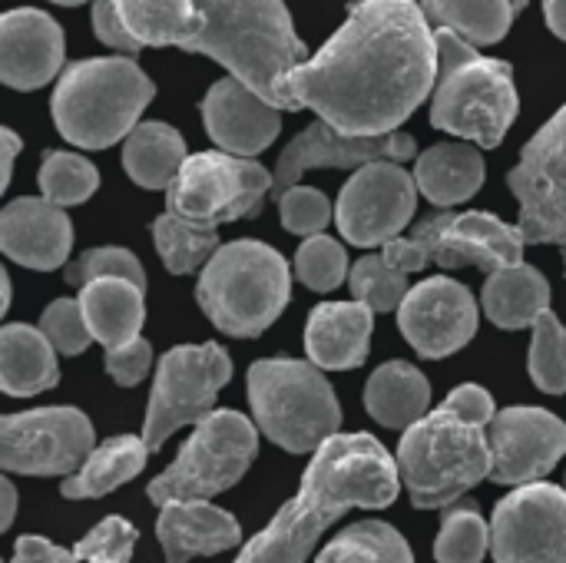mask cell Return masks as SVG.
<instances>
[{
	"mask_svg": "<svg viewBox=\"0 0 566 563\" xmlns=\"http://www.w3.org/2000/svg\"><path fill=\"white\" fill-rule=\"evenodd\" d=\"M438 83V37L415 0H358L332 40L279 83L282 110H315L348 136H385Z\"/></svg>",
	"mask_w": 566,
	"mask_h": 563,
	"instance_id": "1",
	"label": "cell"
},
{
	"mask_svg": "<svg viewBox=\"0 0 566 563\" xmlns=\"http://www.w3.org/2000/svg\"><path fill=\"white\" fill-rule=\"evenodd\" d=\"M398 461L371 435L328 438L305 468L298 494L259 531L235 563H305L318 538L352 508H388L398 498Z\"/></svg>",
	"mask_w": 566,
	"mask_h": 563,
	"instance_id": "2",
	"label": "cell"
},
{
	"mask_svg": "<svg viewBox=\"0 0 566 563\" xmlns=\"http://www.w3.org/2000/svg\"><path fill=\"white\" fill-rule=\"evenodd\" d=\"M182 50L212 56L275 106L279 83L312 60L282 0H196V30Z\"/></svg>",
	"mask_w": 566,
	"mask_h": 563,
	"instance_id": "3",
	"label": "cell"
},
{
	"mask_svg": "<svg viewBox=\"0 0 566 563\" xmlns=\"http://www.w3.org/2000/svg\"><path fill=\"white\" fill-rule=\"evenodd\" d=\"M438 37V83L431 100V123L441 133L461 136L481 149L501 146L517 119V86L507 60L478 53L451 30Z\"/></svg>",
	"mask_w": 566,
	"mask_h": 563,
	"instance_id": "4",
	"label": "cell"
},
{
	"mask_svg": "<svg viewBox=\"0 0 566 563\" xmlns=\"http://www.w3.org/2000/svg\"><path fill=\"white\" fill-rule=\"evenodd\" d=\"M153 80L129 56L76 60L60 73L50 100L60 136L80 149H106L126 139L153 103Z\"/></svg>",
	"mask_w": 566,
	"mask_h": 563,
	"instance_id": "5",
	"label": "cell"
},
{
	"mask_svg": "<svg viewBox=\"0 0 566 563\" xmlns=\"http://www.w3.org/2000/svg\"><path fill=\"white\" fill-rule=\"evenodd\" d=\"M289 295L292 269L285 256L259 239L219 246L196 285L206 319L232 338L262 335L282 315Z\"/></svg>",
	"mask_w": 566,
	"mask_h": 563,
	"instance_id": "6",
	"label": "cell"
},
{
	"mask_svg": "<svg viewBox=\"0 0 566 563\" xmlns=\"http://www.w3.org/2000/svg\"><path fill=\"white\" fill-rule=\"evenodd\" d=\"M398 475L418 511H438L491 478L488 428L458 418L451 408L428 411L398 445Z\"/></svg>",
	"mask_w": 566,
	"mask_h": 563,
	"instance_id": "7",
	"label": "cell"
},
{
	"mask_svg": "<svg viewBox=\"0 0 566 563\" xmlns=\"http://www.w3.org/2000/svg\"><path fill=\"white\" fill-rule=\"evenodd\" d=\"M249 405L259 431L292 455H315L342 428L338 398L315 362H255L249 368Z\"/></svg>",
	"mask_w": 566,
	"mask_h": 563,
	"instance_id": "8",
	"label": "cell"
},
{
	"mask_svg": "<svg viewBox=\"0 0 566 563\" xmlns=\"http://www.w3.org/2000/svg\"><path fill=\"white\" fill-rule=\"evenodd\" d=\"M259 455V431L239 411H212L179 448L176 461L146 488L156 508L169 501H209L245 478Z\"/></svg>",
	"mask_w": 566,
	"mask_h": 563,
	"instance_id": "9",
	"label": "cell"
},
{
	"mask_svg": "<svg viewBox=\"0 0 566 563\" xmlns=\"http://www.w3.org/2000/svg\"><path fill=\"white\" fill-rule=\"evenodd\" d=\"M269 189H275V176L265 166L216 149L192 153L166 192L169 212L219 229L222 222L259 216Z\"/></svg>",
	"mask_w": 566,
	"mask_h": 563,
	"instance_id": "10",
	"label": "cell"
},
{
	"mask_svg": "<svg viewBox=\"0 0 566 563\" xmlns=\"http://www.w3.org/2000/svg\"><path fill=\"white\" fill-rule=\"evenodd\" d=\"M232 362L222 345H179L159 358L153 382L143 438L149 451H159L182 425H199L216 411V395L229 385Z\"/></svg>",
	"mask_w": 566,
	"mask_h": 563,
	"instance_id": "11",
	"label": "cell"
},
{
	"mask_svg": "<svg viewBox=\"0 0 566 563\" xmlns=\"http://www.w3.org/2000/svg\"><path fill=\"white\" fill-rule=\"evenodd\" d=\"M93 425L80 408H33L0 421V468L7 475H76L93 455Z\"/></svg>",
	"mask_w": 566,
	"mask_h": 563,
	"instance_id": "12",
	"label": "cell"
},
{
	"mask_svg": "<svg viewBox=\"0 0 566 563\" xmlns=\"http://www.w3.org/2000/svg\"><path fill=\"white\" fill-rule=\"evenodd\" d=\"M521 202L517 229L531 246L566 242V106L524 146L521 163L507 176Z\"/></svg>",
	"mask_w": 566,
	"mask_h": 563,
	"instance_id": "13",
	"label": "cell"
},
{
	"mask_svg": "<svg viewBox=\"0 0 566 563\" xmlns=\"http://www.w3.org/2000/svg\"><path fill=\"white\" fill-rule=\"evenodd\" d=\"M418 206V183L415 173H405L395 159H378L361 169L342 186L335 222L342 236L358 249L388 246L391 239L408 229Z\"/></svg>",
	"mask_w": 566,
	"mask_h": 563,
	"instance_id": "14",
	"label": "cell"
},
{
	"mask_svg": "<svg viewBox=\"0 0 566 563\" xmlns=\"http://www.w3.org/2000/svg\"><path fill=\"white\" fill-rule=\"evenodd\" d=\"M494 563H566V491L557 484H524L494 508Z\"/></svg>",
	"mask_w": 566,
	"mask_h": 563,
	"instance_id": "15",
	"label": "cell"
},
{
	"mask_svg": "<svg viewBox=\"0 0 566 563\" xmlns=\"http://www.w3.org/2000/svg\"><path fill=\"white\" fill-rule=\"evenodd\" d=\"M411 239H418L428 259L441 269L474 265L488 275L524 262L527 246L517 226H507L491 212H441L421 219Z\"/></svg>",
	"mask_w": 566,
	"mask_h": 563,
	"instance_id": "16",
	"label": "cell"
},
{
	"mask_svg": "<svg viewBox=\"0 0 566 563\" xmlns=\"http://www.w3.org/2000/svg\"><path fill=\"white\" fill-rule=\"evenodd\" d=\"M491 481L524 488L547 478L566 455V425L547 408H504L488 425Z\"/></svg>",
	"mask_w": 566,
	"mask_h": 563,
	"instance_id": "17",
	"label": "cell"
},
{
	"mask_svg": "<svg viewBox=\"0 0 566 563\" xmlns=\"http://www.w3.org/2000/svg\"><path fill=\"white\" fill-rule=\"evenodd\" d=\"M481 309L468 285L434 275L418 282L398 309L401 335L424 358H448L478 335Z\"/></svg>",
	"mask_w": 566,
	"mask_h": 563,
	"instance_id": "18",
	"label": "cell"
},
{
	"mask_svg": "<svg viewBox=\"0 0 566 563\" xmlns=\"http://www.w3.org/2000/svg\"><path fill=\"white\" fill-rule=\"evenodd\" d=\"M415 136L408 133H385V136H348L335 129L332 123L318 119L308 129H302L279 156L275 166V196L289 192L302 173L315 166H332V169H361L378 159H415Z\"/></svg>",
	"mask_w": 566,
	"mask_h": 563,
	"instance_id": "19",
	"label": "cell"
},
{
	"mask_svg": "<svg viewBox=\"0 0 566 563\" xmlns=\"http://www.w3.org/2000/svg\"><path fill=\"white\" fill-rule=\"evenodd\" d=\"M202 123L209 139L232 156H259L265 146L275 143L282 129L279 106L252 93L235 76H226L209 86L202 100Z\"/></svg>",
	"mask_w": 566,
	"mask_h": 563,
	"instance_id": "20",
	"label": "cell"
},
{
	"mask_svg": "<svg viewBox=\"0 0 566 563\" xmlns=\"http://www.w3.org/2000/svg\"><path fill=\"white\" fill-rule=\"evenodd\" d=\"M63 27L43 10L20 7L0 20V80L10 90H40L63 73Z\"/></svg>",
	"mask_w": 566,
	"mask_h": 563,
	"instance_id": "21",
	"label": "cell"
},
{
	"mask_svg": "<svg viewBox=\"0 0 566 563\" xmlns=\"http://www.w3.org/2000/svg\"><path fill=\"white\" fill-rule=\"evenodd\" d=\"M0 249L17 265L50 272L63 265L73 249V222L50 199L20 196L0 212Z\"/></svg>",
	"mask_w": 566,
	"mask_h": 563,
	"instance_id": "22",
	"label": "cell"
},
{
	"mask_svg": "<svg viewBox=\"0 0 566 563\" xmlns=\"http://www.w3.org/2000/svg\"><path fill=\"white\" fill-rule=\"evenodd\" d=\"M156 538L166 563H189L239 548V521L209 501H169L159 508Z\"/></svg>",
	"mask_w": 566,
	"mask_h": 563,
	"instance_id": "23",
	"label": "cell"
},
{
	"mask_svg": "<svg viewBox=\"0 0 566 563\" xmlns=\"http://www.w3.org/2000/svg\"><path fill=\"white\" fill-rule=\"evenodd\" d=\"M371 309L365 302H325L308 315L305 352L322 372L358 368L368 358L371 342Z\"/></svg>",
	"mask_w": 566,
	"mask_h": 563,
	"instance_id": "24",
	"label": "cell"
},
{
	"mask_svg": "<svg viewBox=\"0 0 566 563\" xmlns=\"http://www.w3.org/2000/svg\"><path fill=\"white\" fill-rule=\"evenodd\" d=\"M415 183L428 202L461 206L484 186V156L474 143H438L418 156Z\"/></svg>",
	"mask_w": 566,
	"mask_h": 563,
	"instance_id": "25",
	"label": "cell"
},
{
	"mask_svg": "<svg viewBox=\"0 0 566 563\" xmlns=\"http://www.w3.org/2000/svg\"><path fill=\"white\" fill-rule=\"evenodd\" d=\"M80 305L93 342H99L106 352L139 338L146 319L143 285L129 279H96L80 289Z\"/></svg>",
	"mask_w": 566,
	"mask_h": 563,
	"instance_id": "26",
	"label": "cell"
},
{
	"mask_svg": "<svg viewBox=\"0 0 566 563\" xmlns=\"http://www.w3.org/2000/svg\"><path fill=\"white\" fill-rule=\"evenodd\" d=\"M60 382L56 348L43 329L3 325L0 329V388L10 398H27Z\"/></svg>",
	"mask_w": 566,
	"mask_h": 563,
	"instance_id": "27",
	"label": "cell"
},
{
	"mask_svg": "<svg viewBox=\"0 0 566 563\" xmlns=\"http://www.w3.org/2000/svg\"><path fill=\"white\" fill-rule=\"evenodd\" d=\"M481 305L497 329H534V322L551 312V282L534 265L517 262L488 275Z\"/></svg>",
	"mask_w": 566,
	"mask_h": 563,
	"instance_id": "28",
	"label": "cell"
},
{
	"mask_svg": "<svg viewBox=\"0 0 566 563\" xmlns=\"http://www.w3.org/2000/svg\"><path fill=\"white\" fill-rule=\"evenodd\" d=\"M365 408L385 428H411L431 408V385L411 362H385L365 385Z\"/></svg>",
	"mask_w": 566,
	"mask_h": 563,
	"instance_id": "29",
	"label": "cell"
},
{
	"mask_svg": "<svg viewBox=\"0 0 566 563\" xmlns=\"http://www.w3.org/2000/svg\"><path fill=\"white\" fill-rule=\"evenodd\" d=\"M186 159V139L159 119L139 123L123 139V166L129 179L143 189H169Z\"/></svg>",
	"mask_w": 566,
	"mask_h": 563,
	"instance_id": "30",
	"label": "cell"
},
{
	"mask_svg": "<svg viewBox=\"0 0 566 563\" xmlns=\"http://www.w3.org/2000/svg\"><path fill=\"white\" fill-rule=\"evenodd\" d=\"M146 458H149L146 438H133V435L109 438L106 445L93 448L86 465L60 484V494L66 501L103 498V494L116 491L119 484L133 481L146 468Z\"/></svg>",
	"mask_w": 566,
	"mask_h": 563,
	"instance_id": "31",
	"label": "cell"
},
{
	"mask_svg": "<svg viewBox=\"0 0 566 563\" xmlns=\"http://www.w3.org/2000/svg\"><path fill=\"white\" fill-rule=\"evenodd\" d=\"M421 10L438 30H451L471 46L501 43L521 13L514 0H421Z\"/></svg>",
	"mask_w": 566,
	"mask_h": 563,
	"instance_id": "32",
	"label": "cell"
},
{
	"mask_svg": "<svg viewBox=\"0 0 566 563\" xmlns=\"http://www.w3.org/2000/svg\"><path fill=\"white\" fill-rule=\"evenodd\" d=\"M153 242H156L163 265L172 275H189L196 269H206L209 259L219 252V229L189 222L176 212H163L153 222Z\"/></svg>",
	"mask_w": 566,
	"mask_h": 563,
	"instance_id": "33",
	"label": "cell"
},
{
	"mask_svg": "<svg viewBox=\"0 0 566 563\" xmlns=\"http://www.w3.org/2000/svg\"><path fill=\"white\" fill-rule=\"evenodd\" d=\"M143 46H182L196 30V0H116Z\"/></svg>",
	"mask_w": 566,
	"mask_h": 563,
	"instance_id": "34",
	"label": "cell"
},
{
	"mask_svg": "<svg viewBox=\"0 0 566 563\" xmlns=\"http://www.w3.org/2000/svg\"><path fill=\"white\" fill-rule=\"evenodd\" d=\"M318 563H415L408 541L385 521H358L335 534Z\"/></svg>",
	"mask_w": 566,
	"mask_h": 563,
	"instance_id": "35",
	"label": "cell"
},
{
	"mask_svg": "<svg viewBox=\"0 0 566 563\" xmlns=\"http://www.w3.org/2000/svg\"><path fill=\"white\" fill-rule=\"evenodd\" d=\"M36 183L43 189V199L63 209V206L86 202L99 186V173L80 153H46L40 163Z\"/></svg>",
	"mask_w": 566,
	"mask_h": 563,
	"instance_id": "36",
	"label": "cell"
},
{
	"mask_svg": "<svg viewBox=\"0 0 566 563\" xmlns=\"http://www.w3.org/2000/svg\"><path fill=\"white\" fill-rule=\"evenodd\" d=\"M491 551V528L474 504H458L444 514L434 541L438 563H481Z\"/></svg>",
	"mask_w": 566,
	"mask_h": 563,
	"instance_id": "37",
	"label": "cell"
},
{
	"mask_svg": "<svg viewBox=\"0 0 566 563\" xmlns=\"http://www.w3.org/2000/svg\"><path fill=\"white\" fill-rule=\"evenodd\" d=\"M348 289L355 302H365L371 312H395L408 299V272L395 269L385 256H365L348 272Z\"/></svg>",
	"mask_w": 566,
	"mask_h": 563,
	"instance_id": "38",
	"label": "cell"
},
{
	"mask_svg": "<svg viewBox=\"0 0 566 563\" xmlns=\"http://www.w3.org/2000/svg\"><path fill=\"white\" fill-rule=\"evenodd\" d=\"M527 372L541 392H547V395L566 392V329L554 312H544L534 322Z\"/></svg>",
	"mask_w": 566,
	"mask_h": 563,
	"instance_id": "39",
	"label": "cell"
},
{
	"mask_svg": "<svg viewBox=\"0 0 566 563\" xmlns=\"http://www.w3.org/2000/svg\"><path fill=\"white\" fill-rule=\"evenodd\" d=\"M348 272L352 269H348V256H345L342 242H335L328 236H308L295 252V275L312 292L338 289Z\"/></svg>",
	"mask_w": 566,
	"mask_h": 563,
	"instance_id": "40",
	"label": "cell"
},
{
	"mask_svg": "<svg viewBox=\"0 0 566 563\" xmlns=\"http://www.w3.org/2000/svg\"><path fill=\"white\" fill-rule=\"evenodd\" d=\"M96 279H129L136 285L146 289V269L139 265V259L119 246H103V249H90L83 252L73 265H66V282L70 285H86Z\"/></svg>",
	"mask_w": 566,
	"mask_h": 563,
	"instance_id": "41",
	"label": "cell"
},
{
	"mask_svg": "<svg viewBox=\"0 0 566 563\" xmlns=\"http://www.w3.org/2000/svg\"><path fill=\"white\" fill-rule=\"evenodd\" d=\"M40 329L43 335L53 342V348L60 355H80L93 345V332L86 325L83 305L80 299H56L43 309L40 315Z\"/></svg>",
	"mask_w": 566,
	"mask_h": 563,
	"instance_id": "42",
	"label": "cell"
},
{
	"mask_svg": "<svg viewBox=\"0 0 566 563\" xmlns=\"http://www.w3.org/2000/svg\"><path fill=\"white\" fill-rule=\"evenodd\" d=\"M139 541V531L123 521V518H106L99 521L76 548L73 554L83 563H129L133 561V548Z\"/></svg>",
	"mask_w": 566,
	"mask_h": 563,
	"instance_id": "43",
	"label": "cell"
},
{
	"mask_svg": "<svg viewBox=\"0 0 566 563\" xmlns=\"http://www.w3.org/2000/svg\"><path fill=\"white\" fill-rule=\"evenodd\" d=\"M279 216L295 236H322V229L332 222V202L312 186H292L279 196Z\"/></svg>",
	"mask_w": 566,
	"mask_h": 563,
	"instance_id": "44",
	"label": "cell"
},
{
	"mask_svg": "<svg viewBox=\"0 0 566 563\" xmlns=\"http://www.w3.org/2000/svg\"><path fill=\"white\" fill-rule=\"evenodd\" d=\"M103 365H106V375L123 385V388H133L146 378L149 365H153V348L146 338H133L119 348H109L103 352Z\"/></svg>",
	"mask_w": 566,
	"mask_h": 563,
	"instance_id": "45",
	"label": "cell"
},
{
	"mask_svg": "<svg viewBox=\"0 0 566 563\" xmlns=\"http://www.w3.org/2000/svg\"><path fill=\"white\" fill-rule=\"evenodd\" d=\"M93 33L99 37V43H106V46H113V50H119L126 56H136L143 50L139 37L123 20L116 0H96L93 3Z\"/></svg>",
	"mask_w": 566,
	"mask_h": 563,
	"instance_id": "46",
	"label": "cell"
},
{
	"mask_svg": "<svg viewBox=\"0 0 566 563\" xmlns=\"http://www.w3.org/2000/svg\"><path fill=\"white\" fill-rule=\"evenodd\" d=\"M444 408H451L458 418H464V421H471L478 428H488L494 421V415H497L494 398L481 385H461V388H454L444 398Z\"/></svg>",
	"mask_w": 566,
	"mask_h": 563,
	"instance_id": "47",
	"label": "cell"
},
{
	"mask_svg": "<svg viewBox=\"0 0 566 563\" xmlns=\"http://www.w3.org/2000/svg\"><path fill=\"white\" fill-rule=\"evenodd\" d=\"M10 563H83L73 551L56 548L43 538H20L13 544V557Z\"/></svg>",
	"mask_w": 566,
	"mask_h": 563,
	"instance_id": "48",
	"label": "cell"
},
{
	"mask_svg": "<svg viewBox=\"0 0 566 563\" xmlns=\"http://www.w3.org/2000/svg\"><path fill=\"white\" fill-rule=\"evenodd\" d=\"M381 256L395 265V269H401V272H408V275H415V272H421L431 259H428V252L421 249V242L418 239H391L388 246H381Z\"/></svg>",
	"mask_w": 566,
	"mask_h": 563,
	"instance_id": "49",
	"label": "cell"
},
{
	"mask_svg": "<svg viewBox=\"0 0 566 563\" xmlns=\"http://www.w3.org/2000/svg\"><path fill=\"white\" fill-rule=\"evenodd\" d=\"M0 136H3V176H0V189H7L10 186V176H13V159L20 153V136L13 129H3Z\"/></svg>",
	"mask_w": 566,
	"mask_h": 563,
	"instance_id": "50",
	"label": "cell"
},
{
	"mask_svg": "<svg viewBox=\"0 0 566 563\" xmlns=\"http://www.w3.org/2000/svg\"><path fill=\"white\" fill-rule=\"evenodd\" d=\"M0 498H3V514H0V531H7L17 518V488L10 478L0 481Z\"/></svg>",
	"mask_w": 566,
	"mask_h": 563,
	"instance_id": "51",
	"label": "cell"
},
{
	"mask_svg": "<svg viewBox=\"0 0 566 563\" xmlns=\"http://www.w3.org/2000/svg\"><path fill=\"white\" fill-rule=\"evenodd\" d=\"M544 17H547V27L566 40V0H544Z\"/></svg>",
	"mask_w": 566,
	"mask_h": 563,
	"instance_id": "52",
	"label": "cell"
},
{
	"mask_svg": "<svg viewBox=\"0 0 566 563\" xmlns=\"http://www.w3.org/2000/svg\"><path fill=\"white\" fill-rule=\"evenodd\" d=\"M0 289H3V305H0V315H3V312H10V275L7 272H0Z\"/></svg>",
	"mask_w": 566,
	"mask_h": 563,
	"instance_id": "53",
	"label": "cell"
},
{
	"mask_svg": "<svg viewBox=\"0 0 566 563\" xmlns=\"http://www.w3.org/2000/svg\"><path fill=\"white\" fill-rule=\"evenodd\" d=\"M53 3H60V7H76V3H86V0H53Z\"/></svg>",
	"mask_w": 566,
	"mask_h": 563,
	"instance_id": "54",
	"label": "cell"
},
{
	"mask_svg": "<svg viewBox=\"0 0 566 563\" xmlns=\"http://www.w3.org/2000/svg\"><path fill=\"white\" fill-rule=\"evenodd\" d=\"M514 3H517V10H524V7H527V0H514Z\"/></svg>",
	"mask_w": 566,
	"mask_h": 563,
	"instance_id": "55",
	"label": "cell"
}]
</instances>
